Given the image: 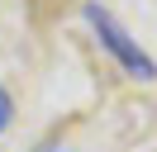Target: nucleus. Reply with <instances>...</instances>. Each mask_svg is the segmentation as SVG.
<instances>
[{
	"mask_svg": "<svg viewBox=\"0 0 157 152\" xmlns=\"http://www.w3.org/2000/svg\"><path fill=\"white\" fill-rule=\"evenodd\" d=\"M86 19H90V24H95V33H100V43H105L109 52L119 57V66H124L128 76H138V81H152V76H157V66H152V57H147L143 48H138L133 38H128L124 28L114 24V14H109V10H100V5H86Z\"/></svg>",
	"mask_w": 157,
	"mask_h": 152,
	"instance_id": "f257e3e1",
	"label": "nucleus"
},
{
	"mask_svg": "<svg viewBox=\"0 0 157 152\" xmlns=\"http://www.w3.org/2000/svg\"><path fill=\"white\" fill-rule=\"evenodd\" d=\"M0 119H10V95L0 90Z\"/></svg>",
	"mask_w": 157,
	"mask_h": 152,
	"instance_id": "f03ea898",
	"label": "nucleus"
},
{
	"mask_svg": "<svg viewBox=\"0 0 157 152\" xmlns=\"http://www.w3.org/2000/svg\"><path fill=\"white\" fill-rule=\"evenodd\" d=\"M5 124H10V119H0V128H5Z\"/></svg>",
	"mask_w": 157,
	"mask_h": 152,
	"instance_id": "7ed1b4c3",
	"label": "nucleus"
}]
</instances>
